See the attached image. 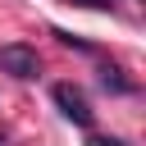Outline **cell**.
I'll return each mask as SVG.
<instances>
[{"instance_id":"277c9868","label":"cell","mask_w":146,"mask_h":146,"mask_svg":"<svg viewBox=\"0 0 146 146\" xmlns=\"http://www.w3.org/2000/svg\"><path fill=\"white\" fill-rule=\"evenodd\" d=\"M87 146H123V141H114V137H91Z\"/></svg>"},{"instance_id":"6da1fadb","label":"cell","mask_w":146,"mask_h":146,"mask_svg":"<svg viewBox=\"0 0 146 146\" xmlns=\"http://www.w3.org/2000/svg\"><path fill=\"white\" fill-rule=\"evenodd\" d=\"M0 73H9V78H36L41 73V59H36V50L32 46H23V41H5L0 46Z\"/></svg>"},{"instance_id":"7a4b0ae2","label":"cell","mask_w":146,"mask_h":146,"mask_svg":"<svg viewBox=\"0 0 146 146\" xmlns=\"http://www.w3.org/2000/svg\"><path fill=\"white\" fill-rule=\"evenodd\" d=\"M50 96H55V105H59V114H64L68 123H78V128H91V105H87V96H82L73 82H59Z\"/></svg>"},{"instance_id":"3957f363","label":"cell","mask_w":146,"mask_h":146,"mask_svg":"<svg viewBox=\"0 0 146 146\" xmlns=\"http://www.w3.org/2000/svg\"><path fill=\"white\" fill-rule=\"evenodd\" d=\"M68 5H87V9H110V0H68Z\"/></svg>"}]
</instances>
